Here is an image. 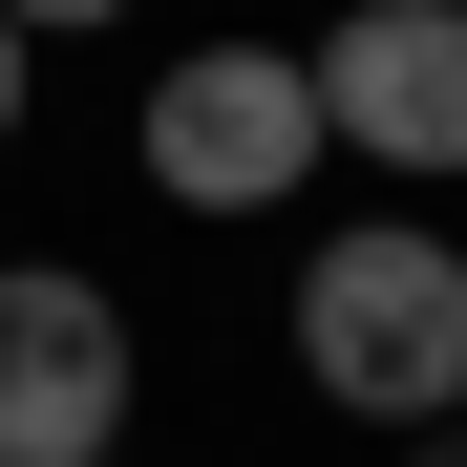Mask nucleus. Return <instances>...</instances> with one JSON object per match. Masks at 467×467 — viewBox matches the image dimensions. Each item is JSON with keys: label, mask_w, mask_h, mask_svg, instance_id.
Listing matches in <instances>:
<instances>
[{"label": "nucleus", "mask_w": 467, "mask_h": 467, "mask_svg": "<svg viewBox=\"0 0 467 467\" xmlns=\"http://www.w3.org/2000/svg\"><path fill=\"white\" fill-rule=\"evenodd\" d=\"M297 382L340 425H467V255L425 213H361L297 255Z\"/></svg>", "instance_id": "obj_1"}, {"label": "nucleus", "mask_w": 467, "mask_h": 467, "mask_svg": "<svg viewBox=\"0 0 467 467\" xmlns=\"http://www.w3.org/2000/svg\"><path fill=\"white\" fill-rule=\"evenodd\" d=\"M128 149H149L171 213H276L297 171H319V86H297V43H192Z\"/></svg>", "instance_id": "obj_2"}, {"label": "nucleus", "mask_w": 467, "mask_h": 467, "mask_svg": "<svg viewBox=\"0 0 467 467\" xmlns=\"http://www.w3.org/2000/svg\"><path fill=\"white\" fill-rule=\"evenodd\" d=\"M297 86H319V149L467 171V0H340V43H297Z\"/></svg>", "instance_id": "obj_3"}, {"label": "nucleus", "mask_w": 467, "mask_h": 467, "mask_svg": "<svg viewBox=\"0 0 467 467\" xmlns=\"http://www.w3.org/2000/svg\"><path fill=\"white\" fill-rule=\"evenodd\" d=\"M107 425H128V297L0 276V467H107Z\"/></svg>", "instance_id": "obj_4"}, {"label": "nucleus", "mask_w": 467, "mask_h": 467, "mask_svg": "<svg viewBox=\"0 0 467 467\" xmlns=\"http://www.w3.org/2000/svg\"><path fill=\"white\" fill-rule=\"evenodd\" d=\"M0 22H22V43H64V22H128V0H0Z\"/></svg>", "instance_id": "obj_5"}, {"label": "nucleus", "mask_w": 467, "mask_h": 467, "mask_svg": "<svg viewBox=\"0 0 467 467\" xmlns=\"http://www.w3.org/2000/svg\"><path fill=\"white\" fill-rule=\"evenodd\" d=\"M0 149H22V22H0Z\"/></svg>", "instance_id": "obj_6"}, {"label": "nucleus", "mask_w": 467, "mask_h": 467, "mask_svg": "<svg viewBox=\"0 0 467 467\" xmlns=\"http://www.w3.org/2000/svg\"><path fill=\"white\" fill-rule=\"evenodd\" d=\"M404 467H467V425H404Z\"/></svg>", "instance_id": "obj_7"}]
</instances>
